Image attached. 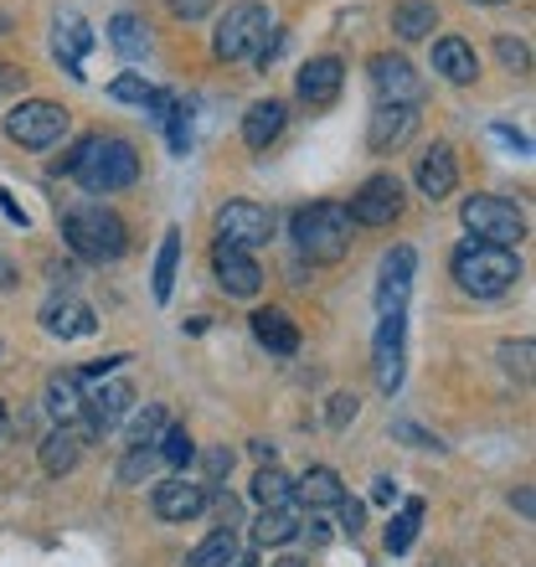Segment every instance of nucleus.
Instances as JSON below:
<instances>
[{
	"label": "nucleus",
	"instance_id": "f257e3e1",
	"mask_svg": "<svg viewBox=\"0 0 536 567\" xmlns=\"http://www.w3.org/2000/svg\"><path fill=\"white\" fill-rule=\"evenodd\" d=\"M62 176H78L83 192L93 196H109V192H124L140 181V150L130 140H104V135H83L68 155L58 161Z\"/></svg>",
	"mask_w": 536,
	"mask_h": 567
},
{
	"label": "nucleus",
	"instance_id": "f03ea898",
	"mask_svg": "<svg viewBox=\"0 0 536 567\" xmlns=\"http://www.w3.org/2000/svg\"><path fill=\"white\" fill-rule=\"evenodd\" d=\"M449 274H454V284H460L464 295L501 299L522 279V258H516V248H495V243L464 238L460 248H454V258H449Z\"/></svg>",
	"mask_w": 536,
	"mask_h": 567
},
{
	"label": "nucleus",
	"instance_id": "7ed1b4c3",
	"mask_svg": "<svg viewBox=\"0 0 536 567\" xmlns=\"http://www.w3.org/2000/svg\"><path fill=\"white\" fill-rule=\"evenodd\" d=\"M62 238L78 258L89 264H114L130 248V233H124V217L104 202H78V207L62 212Z\"/></svg>",
	"mask_w": 536,
	"mask_h": 567
},
{
	"label": "nucleus",
	"instance_id": "20e7f679",
	"mask_svg": "<svg viewBox=\"0 0 536 567\" xmlns=\"http://www.w3.org/2000/svg\"><path fill=\"white\" fill-rule=\"evenodd\" d=\"M289 238L310 264H341L351 254V212L341 202H315L289 217Z\"/></svg>",
	"mask_w": 536,
	"mask_h": 567
},
{
	"label": "nucleus",
	"instance_id": "39448f33",
	"mask_svg": "<svg viewBox=\"0 0 536 567\" xmlns=\"http://www.w3.org/2000/svg\"><path fill=\"white\" fill-rule=\"evenodd\" d=\"M73 130V114L52 99H21V104L6 114V135L27 150H52L62 135Z\"/></svg>",
	"mask_w": 536,
	"mask_h": 567
},
{
	"label": "nucleus",
	"instance_id": "423d86ee",
	"mask_svg": "<svg viewBox=\"0 0 536 567\" xmlns=\"http://www.w3.org/2000/svg\"><path fill=\"white\" fill-rule=\"evenodd\" d=\"M268 11L258 6V0H238V6H227V16L217 21V31H212V52L223 62H243V58H254L258 42L268 37Z\"/></svg>",
	"mask_w": 536,
	"mask_h": 567
},
{
	"label": "nucleus",
	"instance_id": "0eeeda50",
	"mask_svg": "<svg viewBox=\"0 0 536 567\" xmlns=\"http://www.w3.org/2000/svg\"><path fill=\"white\" fill-rule=\"evenodd\" d=\"M460 217L470 227V238L495 243V248H516L526 238V217L511 202H501V196H464Z\"/></svg>",
	"mask_w": 536,
	"mask_h": 567
},
{
	"label": "nucleus",
	"instance_id": "6e6552de",
	"mask_svg": "<svg viewBox=\"0 0 536 567\" xmlns=\"http://www.w3.org/2000/svg\"><path fill=\"white\" fill-rule=\"evenodd\" d=\"M274 227H279V217L268 207H258V202H227V207H217V243H233L243 254L274 243Z\"/></svg>",
	"mask_w": 536,
	"mask_h": 567
},
{
	"label": "nucleus",
	"instance_id": "1a4fd4ad",
	"mask_svg": "<svg viewBox=\"0 0 536 567\" xmlns=\"http://www.w3.org/2000/svg\"><path fill=\"white\" fill-rule=\"evenodd\" d=\"M130 408H134L130 382H104V388H93L89 398H83V413H78V423H68V429L89 444V439H104L109 429H120V419Z\"/></svg>",
	"mask_w": 536,
	"mask_h": 567
},
{
	"label": "nucleus",
	"instance_id": "9d476101",
	"mask_svg": "<svg viewBox=\"0 0 536 567\" xmlns=\"http://www.w3.org/2000/svg\"><path fill=\"white\" fill-rule=\"evenodd\" d=\"M346 212H351V223H361V227H392L402 217V181L398 176H367Z\"/></svg>",
	"mask_w": 536,
	"mask_h": 567
},
{
	"label": "nucleus",
	"instance_id": "9b49d317",
	"mask_svg": "<svg viewBox=\"0 0 536 567\" xmlns=\"http://www.w3.org/2000/svg\"><path fill=\"white\" fill-rule=\"evenodd\" d=\"M372 89L382 104H413L423 99V78L413 73V62L398 58V52H377L372 58Z\"/></svg>",
	"mask_w": 536,
	"mask_h": 567
},
{
	"label": "nucleus",
	"instance_id": "f8f14e48",
	"mask_svg": "<svg viewBox=\"0 0 536 567\" xmlns=\"http://www.w3.org/2000/svg\"><path fill=\"white\" fill-rule=\"evenodd\" d=\"M150 506L161 522H196L202 511L212 506V491L207 485H196V480H161L155 491H150Z\"/></svg>",
	"mask_w": 536,
	"mask_h": 567
},
{
	"label": "nucleus",
	"instance_id": "ddd939ff",
	"mask_svg": "<svg viewBox=\"0 0 536 567\" xmlns=\"http://www.w3.org/2000/svg\"><path fill=\"white\" fill-rule=\"evenodd\" d=\"M212 274H217V284H223L233 299H254L258 289H264L258 258L243 254V248H233V243H217V248H212Z\"/></svg>",
	"mask_w": 536,
	"mask_h": 567
},
{
	"label": "nucleus",
	"instance_id": "4468645a",
	"mask_svg": "<svg viewBox=\"0 0 536 567\" xmlns=\"http://www.w3.org/2000/svg\"><path fill=\"white\" fill-rule=\"evenodd\" d=\"M413 274H418V254L402 243L382 258V279H377V310L382 315H402L408 310V295H413Z\"/></svg>",
	"mask_w": 536,
	"mask_h": 567
},
{
	"label": "nucleus",
	"instance_id": "2eb2a0df",
	"mask_svg": "<svg viewBox=\"0 0 536 567\" xmlns=\"http://www.w3.org/2000/svg\"><path fill=\"white\" fill-rule=\"evenodd\" d=\"M37 320H42V330L47 336H58V341H83V336L99 330L93 305H83V299H73V295H52L42 310H37Z\"/></svg>",
	"mask_w": 536,
	"mask_h": 567
},
{
	"label": "nucleus",
	"instance_id": "dca6fc26",
	"mask_svg": "<svg viewBox=\"0 0 536 567\" xmlns=\"http://www.w3.org/2000/svg\"><path fill=\"white\" fill-rule=\"evenodd\" d=\"M341 83H346V62L341 58H310L295 78V93L310 109H326V104L341 99Z\"/></svg>",
	"mask_w": 536,
	"mask_h": 567
},
{
	"label": "nucleus",
	"instance_id": "f3484780",
	"mask_svg": "<svg viewBox=\"0 0 536 567\" xmlns=\"http://www.w3.org/2000/svg\"><path fill=\"white\" fill-rule=\"evenodd\" d=\"M402 330H408V320H402V315H382V326H377V346H372L377 388L388 392V398L402 388Z\"/></svg>",
	"mask_w": 536,
	"mask_h": 567
},
{
	"label": "nucleus",
	"instance_id": "a211bd4d",
	"mask_svg": "<svg viewBox=\"0 0 536 567\" xmlns=\"http://www.w3.org/2000/svg\"><path fill=\"white\" fill-rule=\"evenodd\" d=\"M418 130V109L413 104H377L372 124H367V145L377 150V155H388V150L408 145Z\"/></svg>",
	"mask_w": 536,
	"mask_h": 567
},
{
	"label": "nucleus",
	"instance_id": "6ab92c4d",
	"mask_svg": "<svg viewBox=\"0 0 536 567\" xmlns=\"http://www.w3.org/2000/svg\"><path fill=\"white\" fill-rule=\"evenodd\" d=\"M433 73L444 78V83H454V89L475 83V78H480L475 47L464 42V37H439V42H433Z\"/></svg>",
	"mask_w": 536,
	"mask_h": 567
},
{
	"label": "nucleus",
	"instance_id": "aec40b11",
	"mask_svg": "<svg viewBox=\"0 0 536 567\" xmlns=\"http://www.w3.org/2000/svg\"><path fill=\"white\" fill-rule=\"evenodd\" d=\"M418 192L429 196V202H444V196H454V186H460V165H454V150L449 145H433L423 161H418Z\"/></svg>",
	"mask_w": 536,
	"mask_h": 567
},
{
	"label": "nucleus",
	"instance_id": "412c9836",
	"mask_svg": "<svg viewBox=\"0 0 536 567\" xmlns=\"http://www.w3.org/2000/svg\"><path fill=\"white\" fill-rule=\"evenodd\" d=\"M248 326H254V341L264 346L268 357H295V351H299V326L279 310V305L254 310V320H248Z\"/></svg>",
	"mask_w": 536,
	"mask_h": 567
},
{
	"label": "nucleus",
	"instance_id": "4be33fe9",
	"mask_svg": "<svg viewBox=\"0 0 536 567\" xmlns=\"http://www.w3.org/2000/svg\"><path fill=\"white\" fill-rule=\"evenodd\" d=\"M284 124H289L284 99H258V104L243 114V140H248V150H268L284 135Z\"/></svg>",
	"mask_w": 536,
	"mask_h": 567
},
{
	"label": "nucleus",
	"instance_id": "5701e85b",
	"mask_svg": "<svg viewBox=\"0 0 536 567\" xmlns=\"http://www.w3.org/2000/svg\"><path fill=\"white\" fill-rule=\"evenodd\" d=\"M299 522H305L299 501H289V506H264L254 522V542L258 547H284V542L299 537Z\"/></svg>",
	"mask_w": 536,
	"mask_h": 567
},
{
	"label": "nucleus",
	"instance_id": "b1692460",
	"mask_svg": "<svg viewBox=\"0 0 536 567\" xmlns=\"http://www.w3.org/2000/svg\"><path fill=\"white\" fill-rule=\"evenodd\" d=\"M78 460H83V439H78L68 423H58V429L42 439V470L52 480H62V475H73L78 470Z\"/></svg>",
	"mask_w": 536,
	"mask_h": 567
},
{
	"label": "nucleus",
	"instance_id": "393cba45",
	"mask_svg": "<svg viewBox=\"0 0 536 567\" xmlns=\"http://www.w3.org/2000/svg\"><path fill=\"white\" fill-rule=\"evenodd\" d=\"M295 501H299V506H310V511L341 506V501H346V485H341V475H336L330 464H315L310 475L295 485Z\"/></svg>",
	"mask_w": 536,
	"mask_h": 567
},
{
	"label": "nucleus",
	"instance_id": "a878e982",
	"mask_svg": "<svg viewBox=\"0 0 536 567\" xmlns=\"http://www.w3.org/2000/svg\"><path fill=\"white\" fill-rule=\"evenodd\" d=\"M93 47V31H89V21L83 16H58V62L68 68V78H78L83 83V52Z\"/></svg>",
	"mask_w": 536,
	"mask_h": 567
},
{
	"label": "nucleus",
	"instance_id": "bb28decb",
	"mask_svg": "<svg viewBox=\"0 0 536 567\" xmlns=\"http://www.w3.org/2000/svg\"><path fill=\"white\" fill-rule=\"evenodd\" d=\"M83 377L78 372H58L52 382H47V413L58 423H78V413H83Z\"/></svg>",
	"mask_w": 536,
	"mask_h": 567
},
{
	"label": "nucleus",
	"instance_id": "cd10ccee",
	"mask_svg": "<svg viewBox=\"0 0 536 567\" xmlns=\"http://www.w3.org/2000/svg\"><path fill=\"white\" fill-rule=\"evenodd\" d=\"M433 27H439V6H433V0H398L392 31H398L402 42H423Z\"/></svg>",
	"mask_w": 536,
	"mask_h": 567
},
{
	"label": "nucleus",
	"instance_id": "c85d7f7f",
	"mask_svg": "<svg viewBox=\"0 0 536 567\" xmlns=\"http://www.w3.org/2000/svg\"><path fill=\"white\" fill-rule=\"evenodd\" d=\"M109 42H114V52H120L124 62L150 58V27L140 21V16H130V11H120L114 21H109Z\"/></svg>",
	"mask_w": 536,
	"mask_h": 567
},
{
	"label": "nucleus",
	"instance_id": "c756f323",
	"mask_svg": "<svg viewBox=\"0 0 536 567\" xmlns=\"http://www.w3.org/2000/svg\"><path fill=\"white\" fill-rule=\"evenodd\" d=\"M176 269H181V227H171V233L161 238V254H155V279H150L155 305L171 299V289H176Z\"/></svg>",
	"mask_w": 536,
	"mask_h": 567
},
{
	"label": "nucleus",
	"instance_id": "7c9ffc66",
	"mask_svg": "<svg viewBox=\"0 0 536 567\" xmlns=\"http://www.w3.org/2000/svg\"><path fill=\"white\" fill-rule=\"evenodd\" d=\"M233 563H238V532H227V526H217L207 542H196L186 553V567H233Z\"/></svg>",
	"mask_w": 536,
	"mask_h": 567
},
{
	"label": "nucleus",
	"instance_id": "2f4dec72",
	"mask_svg": "<svg viewBox=\"0 0 536 567\" xmlns=\"http://www.w3.org/2000/svg\"><path fill=\"white\" fill-rule=\"evenodd\" d=\"M418 526H423V501H408V506H402L398 516L388 522V532H382V547H388L392 557L408 553V547H413V537H418Z\"/></svg>",
	"mask_w": 536,
	"mask_h": 567
},
{
	"label": "nucleus",
	"instance_id": "473e14b6",
	"mask_svg": "<svg viewBox=\"0 0 536 567\" xmlns=\"http://www.w3.org/2000/svg\"><path fill=\"white\" fill-rule=\"evenodd\" d=\"M254 501L258 506H289L295 501V480L284 475L279 464H264L254 475Z\"/></svg>",
	"mask_w": 536,
	"mask_h": 567
},
{
	"label": "nucleus",
	"instance_id": "72a5a7b5",
	"mask_svg": "<svg viewBox=\"0 0 536 567\" xmlns=\"http://www.w3.org/2000/svg\"><path fill=\"white\" fill-rule=\"evenodd\" d=\"M155 454H161V464H171V470H181V464L196 460V439L181 423H165L161 439H155Z\"/></svg>",
	"mask_w": 536,
	"mask_h": 567
},
{
	"label": "nucleus",
	"instance_id": "f704fd0d",
	"mask_svg": "<svg viewBox=\"0 0 536 567\" xmlns=\"http://www.w3.org/2000/svg\"><path fill=\"white\" fill-rule=\"evenodd\" d=\"M161 429H165V408L145 403V413H134V423H130V449H150L161 439Z\"/></svg>",
	"mask_w": 536,
	"mask_h": 567
},
{
	"label": "nucleus",
	"instance_id": "c9c22d12",
	"mask_svg": "<svg viewBox=\"0 0 536 567\" xmlns=\"http://www.w3.org/2000/svg\"><path fill=\"white\" fill-rule=\"evenodd\" d=\"M109 99H120V104H140L150 109V99H155V89H150L140 73H120L114 83H109Z\"/></svg>",
	"mask_w": 536,
	"mask_h": 567
},
{
	"label": "nucleus",
	"instance_id": "e433bc0d",
	"mask_svg": "<svg viewBox=\"0 0 536 567\" xmlns=\"http://www.w3.org/2000/svg\"><path fill=\"white\" fill-rule=\"evenodd\" d=\"M155 464H161L155 444H150V449H130V454H124V464H120V485H140V480H145Z\"/></svg>",
	"mask_w": 536,
	"mask_h": 567
},
{
	"label": "nucleus",
	"instance_id": "4c0bfd02",
	"mask_svg": "<svg viewBox=\"0 0 536 567\" xmlns=\"http://www.w3.org/2000/svg\"><path fill=\"white\" fill-rule=\"evenodd\" d=\"M532 357H536V346L526 341V336L501 346V361H506V372H516V377H532Z\"/></svg>",
	"mask_w": 536,
	"mask_h": 567
},
{
	"label": "nucleus",
	"instance_id": "58836bf2",
	"mask_svg": "<svg viewBox=\"0 0 536 567\" xmlns=\"http://www.w3.org/2000/svg\"><path fill=\"white\" fill-rule=\"evenodd\" d=\"M495 52H501V62H506L511 73H526V68H532V52H526V42H516V37H501Z\"/></svg>",
	"mask_w": 536,
	"mask_h": 567
},
{
	"label": "nucleus",
	"instance_id": "ea45409f",
	"mask_svg": "<svg viewBox=\"0 0 536 567\" xmlns=\"http://www.w3.org/2000/svg\"><path fill=\"white\" fill-rule=\"evenodd\" d=\"M357 392H336V398H330V413H326V419H330V429H346V423H351V419H357Z\"/></svg>",
	"mask_w": 536,
	"mask_h": 567
},
{
	"label": "nucleus",
	"instance_id": "a19ab883",
	"mask_svg": "<svg viewBox=\"0 0 536 567\" xmlns=\"http://www.w3.org/2000/svg\"><path fill=\"white\" fill-rule=\"evenodd\" d=\"M336 511H341V532H346V537H357L361 526H367V506H361V501H351V495H346Z\"/></svg>",
	"mask_w": 536,
	"mask_h": 567
},
{
	"label": "nucleus",
	"instance_id": "79ce46f5",
	"mask_svg": "<svg viewBox=\"0 0 536 567\" xmlns=\"http://www.w3.org/2000/svg\"><path fill=\"white\" fill-rule=\"evenodd\" d=\"M165 124H171V150H176V155H186V150H192V124H186V109H176Z\"/></svg>",
	"mask_w": 536,
	"mask_h": 567
},
{
	"label": "nucleus",
	"instance_id": "37998d69",
	"mask_svg": "<svg viewBox=\"0 0 536 567\" xmlns=\"http://www.w3.org/2000/svg\"><path fill=\"white\" fill-rule=\"evenodd\" d=\"M165 6H171V16H176V21H202L217 0H165Z\"/></svg>",
	"mask_w": 536,
	"mask_h": 567
},
{
	"label": "nucleus",
	"instance_id": "c03bdc74",
	"mask_svg": "<svg viewBox=\"0 0 536 567\" xmlns=\"http://www.w3.org/2000/svg\"><path fill=\"white\" fill-rule=\"evenodd\" d=\"M279 52H284V31H279V27H268V37H264V42H258L254 62H258V68H264V73H268V62L279 58Z\"/></svg>",
	"mask_w": 536,
	"mask_h": 567
},
{
	"label": "nucleus",
	"instance_id": "a18cd8bd",
	"mask_svg": "<svg viewBox=\"0 0 536 567\" xmlns=\"http://www.w3.org/2000/svg\"><path fill=\"white\" fill-rule=\"evenodd\" d=\"M392 433H398V439H408L413 449H439V439H433V433H423L418 423H392Z\"/></svg>",
	"mask_w": 536,
	"mask_h": 567
},
{
	"label": "nucleus",
	"instance_id": "49530a36",
	"mask_svg": "<svg viewBox=\"0 0 536 567\" xmlns=\"http://www.w3.org/2000/svg\"><path fill=\"white\" fill-rule=\"evenodd\" d=\"M207 475L217 480V475H233V449H212L207 454Z\"/></svg>",
	"mask_w": 536,
	"mask_h": 567
},
{
	"label": "nucleus",
	"instance_id": "de8ad7c7",
	"mask_svg": "<svg viewBox=\"0 0 536 567\" xmlns=\"http://www.w3.org/2000/svg\"><path fill=\"white\" fill-rule=\"evenodd\" d=\"M21 83H27V73H21V68H11V62H0V99H6V93H16Z\"/></svg>",
	"mask_w": 536,
	"mask_h": 567
},
{
	"label": "nucleus",
	"instance_id": "09e8293b",
	"mask_svg": "<svg viewBox=\"0 0 536 567\" xmlns=\"http://www.w3.org/2000/svg\"><path fill=\"white\" fill-rule=\"evenodd\" d=\"M372 501H377V506H398V480H388V475L377 480V485H372Z\"/></svg>",
	"mask_w": 536,
	"mask_h": 567
},
{
	"label": "nucleus",
	"instance_id": "8fccbe9b",
	"mask_svg": "<svg viewBox=\"0 0 536 567\" xmlns=\"http://www.w3.org/2000/svg\"><path fill=\"white\" fill-rule=\"evenodd\" d=\"M217 516H223V526L233 532V526H238V501H233V495H217Z\"/></svg>",
	"mask_w": 536,
	"mask_h": 567
},
{
	"label": "nucleus",
	"instance_id": "3c124183",
	"mask_svg": "<svg viewBox=\"0 0 536 567\" xmlns=\"http://www.w3.org/2000/svg\"><path fill=\"white\" fill-rule=\"evenodd\" d=\"M0 207H6V217H11V223H21V227H27V212L16 207V196H11V192H0Z\"/></svg>",
	"mask_w": 536,
	"mask_h": 567
},
{
	"label": "nucleus",
	"instance_id": "603ef678",
	"mask_svg": "<svg viewBox=\"0 0 536 567\" xmlns=\"http://www.w3.org/2000/svg\"><path fill=\"white\" fill-rule=\"evenodd\" d=\"M511 501H516V511H522V516H532V511H536V501H532V491H526V485L511 495Z\"/></svg>",
	"mask_w": 536,
	"mask_h": 567
},
{
	"label": "nucleus",
	"instance_id": "864d4df0",
	"mask_svg": "<svg viewBox=\"0 0 536 567\" xmlns=\"http://www.w3.org/2000/svg\"><path fill=\"white\" fill-rule=\"evenodd\" d=\"M274 567H305V563H299V557H279V563H274Z\"/></svg>",
	"mask_w": 536,
	"mask_h": 567
},
{
	"label": "nucleus",
	"instance_id": "5fc2aeb1",
	"mask_svg": "<svg viewBox=\"0 0 536 567\" xmlns=\"http://www.w3.org/2000/svg\"><path fill=\"white\" fill-rule=\"evenodd\" d=\"M6 31H11V16H0V37H6Z\"/></svg>",
	"mask_w": 536,
	"mask_h": 567
},
{
	"label": "nucleus",
	"instance_id": "6e6d98bb",
	"mask_svg": "<svg viewBox=\"0 0 536 567\" xmlns=\"http://www.w3.org/2000/svg\"><path fill=\"white\" fill-rule=\"evenodd\" d=\"M0 433H6V403H0Z\"/></svg>",
	"mask_w": 536,
	"mask_h": 567
},
{
	"label": "nucleus",
	"instance_id": "4d7b16f0",
	"mask_svg": "<svg viewBox=\"0 0 536 567\" xmlns=\"http://www.w3.org/2000/svg\"><path fill=\"white\" fill-rule=\"evenodd\" d=\"M475 6H501V0H475Z\"/></svg>",
	"mask_w": 536,
	"mask_h": 567
},
{
	"label": "nucleus",
	"instance_id": "13d9d810",
	"mask_svg": "<svg viewBox=\"0 0 536 567\" xmlns=\"http://www.w3.org/2000/svg\"><path fill=\"white\" fill-rule=\"evenodd\" d=\"M233 567H254V563H243V557H238V563H233Z\"/></svg>",
	"mask_w": 536,
	"mask_h": 567
},
{
	"label": "nucleus",
	"instance_id": "bf43d9fd",
	"mask_svg": "<svg viewBox=\"0 0 536 567\" xmlns=\"http://www.w3.org/2000/svg\"><path fill=\"white\" fill-rule=\"evenodd\" d=\"M0 351H6V346H0Z\"/></svg>",
	"mask_w": 536,
	"mask_h": 567
}]
</instances>
